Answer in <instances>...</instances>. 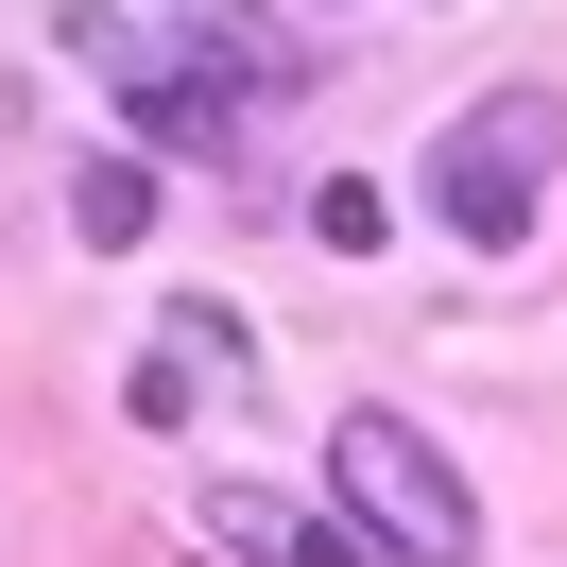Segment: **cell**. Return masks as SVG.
Here are the masks:
<instances>
[{"label": "cell", "instance_id": "5", "mask_svg": "<svg viewBox=\"0 0 567 567\" xmlns=\"http://www.w3.org/2000/svg\"><path fill=\"white\" fill-rule=\"evenodd\" d=\"M173 52L224 86V104H241V86H292V70H310V52H292L276 18H258V0H189V35H173Z\"/></svg>", "mask_w": 567, "mask_h": 567}, {"label": "cell", "instance_id": "6", "mask_svg": "<svg viewBox=\"0 0 567 567\" xmlns=\"http://www.w3.org/2000/svg\"><path fill=\"white\" fill-rule=\"evenodd\" d=\"M70 241L86 258H138L155 241V155H86V173H70Z\"/></svg>", "mask_w": 567, "mask_h": 567}, {"label": "cell", "instance_id": "1", "mask_svg": "<svg viewBox=\"0 0 567 567\" xmlns=\"http://www.w3.org/2000/svg\"><path fill=\"white\" fill-rule=\"evenodd\" d=\"M550 173H567V104L550 86H482V104L447 121V138H430V224H447V241H482V258H516L533 241V207H550Z\"/></svg>", "mask_w": 567, "mask_h": 567}, {"label": "cell", "instance_id": "3", "mask_svg": "<svg viewBox=\"0 0 567 567\" xmlns=\"http://www.w3.org/2000/svg\"><path fill=\"white\" fill-rule=\"evenodd\" d=\"M189 533H207L224 567H379V550H361V516H344V498H292V482H241V464H224V482L189 498Z\"/></svg>", "mask_w": 567, "mask_h": 567}, {"label": "cell", "instance_id": "7", "mask_svg": "<svg viewBox=\"0 0 567 567\" xmlns=\"http://www.w3.org/2000/svg\"><path fill=\"white\" fill-rule=\"evenodd\" d=\"M121 395H138V430H189V413H207V361H173V344H155Z\"/></svg>", "mask_w": 567, "mask_h": 567}, {"label": "cell", "instance_id": "2", "mask_svg": "<svg viewBox=\"0 0 567 567\" xmlns=\"http://www.w3.org/2000/svg\"><path fill=\"white\" fill-rule=\"evenodd\" d=\"M327 498L361 516L379 567H482V498H464V464L430 447L413 413H344L327 430Z\"/></svg>", "mask_w": 567, "mask_h": 567}, {"label": "cell", "instance_id": "4", "mask_svg": "<svg viewBox=\"0 0 567 567\" xmlns=\"http://www.w3.org/2000/svg\"><path fill=\"white\" fill-rule=\"evenodd\" d=\"M104 70H121V104H138V138H155V155H224V138H241V104H224V86L189 70V52H138V35H104Z\"/></svg>", "mask_w": 567, "mask_h": 567}, {"label": "cell", "instance_id": "8", "mask_svg": "<svg viewBox=\"0 0 567 567\" xmlns=\"http://www.w3.org/2000/svg\"><path fill=\"white\" fill-rule=\"evenodd\" d=\"M379 224H395V207H379V189H344V173H327V189H310V241H344V258H361V241H379Z\"/></svg>", "mask_w": 567, "mask_h": 567}]
</instances>
